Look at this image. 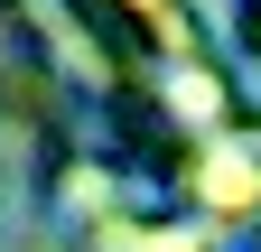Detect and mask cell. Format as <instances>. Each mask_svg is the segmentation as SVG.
<instances>
[{"label":"cell","mask_w":261,"mask_h":252,"mask_svg":"<svg viewBox=\"0 0 261 252\" xmlns=\"http://www.w3.org/2000/svg\"><path fill=\"white\" fill-rule=\"evenodd\" d=\"M140 10H168V0H140Z\"/></svg>","instance_id":"cell-1"}]
</instances>
